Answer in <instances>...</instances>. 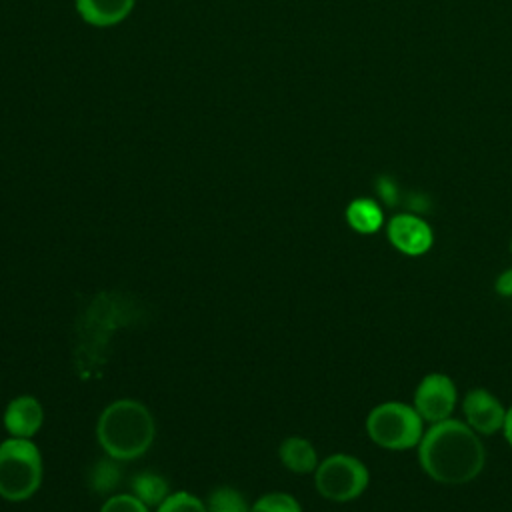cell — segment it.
I'll use <instances>...</instances> for the list:
<instances>
[{"mask_svg":"<svg viewBox=\"0 0 512 512\" xmlns=\"http://www.w3.org/2000/svg\"><path fill=\"white\" fill-rule=\"evenodd\" d=\"M424 472L442 484H464L474 480L486 460L484 446L468 424L460 420L434 422L418 444Z\"/></svg>","mask_w":512,"mask_h":512,"instance_id":"1","label":"cell"},{"mask_svg":"<svg viewBox=\"0 0 512 512\" xmlns=\"http://www.w3.org/2000/svg\"><path fill=\"white\" fill-rule=\"evenodd\" d=\"M96 438L100 448L118 462L144 456L156 438L152 412L138 400L120 398L110 402L98 416Z\"/></svg>","mask_w":512,"mask_h":512,"instance_id":"2","label":"cell"},{"mask_svg":"<svg viewBox=\"0 0 512 512\" xmlns=\"http://www.w3.org/2000/svg\"><path fill=\"white\" fill-rule=\"evenodd\" d=\"M44 476L40 448L32 438H12L0 442V498L24 502L32 498Z\"/></svg>","mask_w":512,"mask_h":512,"instance_id":"3","label":"cell"},{"mask_svg":"<svg viewBox=\"0 0 512 512\" xmlns=\"http://www.w3.org/2000/svg\"><path fill=\"white\" fill-rule=\"evenodd\" d=\"M422 418L414 406L402 402H384L372 408L366 418V430L374 444L388 450H408L422 440Z\"/></svg>","mask_w":512,"mask_h":512,"instance_id":"4","label":"cell"},{"mask_svg":"<svg viewBox=\"0 0 512 512\" xmlns=\"http://www.w3.org/2000/svg\"><path fill=\"white\" fill-rule=\"evenodd\" d=\"M370 482L368 468L350 454H332L318 462L314 470L316 490L332 502L358 498Z\"/></svg>","mask_w":512,"mask_h":512,"instance_id":"5","label":"cell"},{"mask_svg":"<svg viewBox=\"0 0 512 512\" xmlns=\"http://www.w3.org/2000/svg\"><path fill=\"white\" fill-rule=\"evenodd\" d=\"M456 406V386L450 376L434 372L422 378L414 394V408L426 422L446 420Z\"/></svg>","mask_w":512,"mask_h":512,"instance_id":"6","label":"cell"},{"mask_svg":"<svg viewBox=\"0 0 512 512\" xmlns=\"http://www.w3.org/2000/svg\"><path fill=\"white\" fill-rule=\"evenodd\" d=\"M388 238L396 250L408 256H420L430 250L432 228L416 214H396L388 222Z\"/></svg>","mask_w":512,"mask_h":512,"instance_id":"7","label":"cell"},{"mask_svg":"<svg viewBox=\"0 0 512 512\" xmlns=\"http://www.w3.org/2000/svg\"><path fill=\"white\" fill-rule=\"evenodd\" d=\"M464 416L472 430L480 434H494L504 426L506 410L502 402L484 388H474L464 396Z\"/></svg>","mask_w":512,"mask_h":512,"instance_id":"8","label":"cell"},{"mask_svg":"<svg viewBox=\"0 0 512 512\" xmlns=\"http://www.w3.org/2000/svg\"><path fill=\"white\" fill-rule=\"evenodd\" d=\"M44 408L38 398L30 394L16 396L8 402L2 414V424L12 438H34L42 428Z\"/></svg>","mask_w":512,"mask_h":512,"instance_id":"9","label":"cell"},{"mask_svg":"<svg viewBox=\"0 0 512 512\" xmlns=\"http://www.w3.org/2000/svg\"><path fill=\"white\" fill-rule=\"evenodd\" d=\"M136 0H76V12L80 18L96 28H110L124 22Z\"/></svg>","mask_w":512,"mask_h":512,"instance_id":"10","label":"cell"},{"mask_svg":"<svg viewBox=\"0 0 512 512\" xmlns=\"http://www.w3.org/2000/svg\"><path fill=\"white\" fill-rule=\"evenodd\" d=\"M280 462L294 474H310L318 466V454L310 440L302 436H288L278 448Z\"/></svg>","mask_w":512,"mask_h":512,"instance_id":"11","label":"cell"},{"mask_svg":"<svg viewBox=\"0 0 512 512\" xmlns=\"http://www.w3.org/2000/svg\"><path fill=\"white\" fill-rule=\"evenodd\" d=\"M346 222L352 230H356L360 234H372L382 226L384 214H382V208L374 200L356 198L346 208Z\"/></svg>","mask_w":512,"mask_h":512,"instance_id":"12","label":"cell"},{"mask_svg":"<svg viewBox=\"0 0 512 512\" xmlns=\"http://www.w3.org/2000/svg\"><path fill=\"white\" fill-rule=\"evenodd\" d=\"M132 494L142 500L148 508H156L170 494L168 482L164 476L152 470H142L132 478Z\"/></svg>","mask_w":512,"mask_h":512,"instance_id":"13","label":"cell"},{"mask_svg":"<svg viewBox=\"0 0 512 512\" xmlns=\"http://www.w3.org/2000/svg\"><path fill=\"white\" fill-rule=\"evenodd\" d=\"M122 480V470L118 466V460L114 458H102L98 460L90 474H88V482H90V488L96 492V494H102V496H112L116 486L120 484Z\"/></svg>","mask_w":512,"mask_h":512,"instance_id":"14","label":"cell"},{"mask_svg":"<svg viewBox=\"0 0 512 512\" xmlns=\"http://www.w3.org/2000/svg\"><path fill=\"white\" fill-rule=\"evenodd\" d=\"M206 508L208 512H250V506L244 500V496L230 486H220L214 492H210Z\"/></svg>","mask_w":512,"mask_h":512,"instance_id":"15","label":"cell"},{"mask_svg":"<svg viewBox=\"0 0 512 512\" xmlns=\"http://www.w3.org/2000/svg\"><path fill=\"white\" fill-rule=\"evenodd\" d=\"M250 512H302L298 500L286 492H268L250 504Z\"/></svg>","mask_w":512,"mask_h":512,"instance_id":"16","label":"cell"},{"mask_svg":"<svg viewBox=\"0 0 512 512\" xmlns=\"http://www.w3.org/2000/svg\"><path fill=\"white\" fill-rule=\"evenodd\" d=\"M156 512H208L206 502H202L198 496L190 492H170L160 506H156Z\"/></svg>","mask_w":512,"mask_h":512,"instance_id":"17","label":"cell"},{"mask_svg":"<svg viewBox=\"0 0 512 512\" xmlns=\"http://www.w3.org/2000/svg\"><path fill=\"white\" fill-rule=\"evenodd\" d=\"M100 512H150V508L138 500L132 492L112 494L104 500Z\"/></svg>","mask_w":512,"mask_h":512,"instance_id":"18","label":"cell"},{"mask_svg":"<svg viewBox=\"0 0 512 512\" xmlns=\"http://www.w3.org/2000/svg\"><path fill=\"white\" fill-rule=\"evenodd\" d=\"M376 190H378L380 198H382L388 206H394V204L398 202V188H396V184H394L388 176H380V178H378Z\"/></svg>","mask_w":512,"mask_h":512,"instance_id":"19","label":"cell"},{"mask_svg":"<svg viewBox=\"0 0 512 512\" xmlns=\"http://www.w3.org/2000/svg\"><path fill=\"white\" fill-rule=\"evenodd\" d=\"M496 292L502 294V296H512V268L504 270L496 278Z\"/></svg>","mask_w":512,"mask_h":512,"instance_id":"20","label":"cell"},{"mask_svg":"<svg viewBox=\"0 0 512 512\" xmlns=\"http://www.w3.org/2000/svg\"><path fill=\"white\" fill-rule=\"evenodd\" d=\"M502 430H504V436H506L508 444L512 446V406L506 410V418H504V426H502Z\"/></svg>","mask_w":512,"mask_h":512,"instance_id":"21","label":"cell"},{"mask_svg":"<svg viewBox=\"0 0 512 512\" xmlns=\"http://www.w3.org/2000/svg\"><path fill=\"white\" fill-rule=\"evenodd\" d=\"M510 252H512V242H510Z\"/></svg>","mask_w":512,"mask_h":512,"instance_id":"22","label":"cell"}]
</instances>
